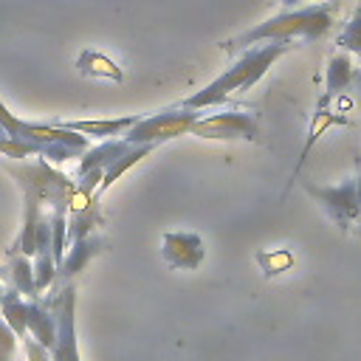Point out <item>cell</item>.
<instances>
[{
    "instance_id": "1",
    "label": "cell",
    "mask_w": 361,
    "mask_h": 361,
    "mask_svg": "<svg viewBox=\"0 0 361 361\" xmlns=\"http://www.w3.org/2000/svg\"><path fill=\"white\" fill-rule=\"evenodd\" d=\"M282 51H285L282 42H276V45H262V48H257V51H248L234 68H228V71L220 73L212 85H206L200 93H195L192 99H186L183 107H209V104L223 102V99H226L228 93H234V90H245L248 85H254V82L271 68V62H274Z\"/></svg>"
},
{
    "instance_id": "2",
    "label": "cell",
    "mask_w": 361,
    "mask_h": 361,
    "mask_svg": "<svg viewBox=\"0 0 361 361\" xmlns=\"http://www.w3.org/2000/svg\"><path fill=\"white\" fill-rule=\"evenodd\" d=\"M330 28V8L327 6H316V8H299V11H288V14H279L245 34H240L237 39L226 42L223 48H237V45H245V42H257V39H288V37H319Z\"/></svg>"
},
{
    "instance_id": "3",
    "label": "cell",
    "mask_w": 361,
    "mask_h": 361,
    "mask_svg": "<svg viewBox=\"0 0 361 361\" xmlns=\"http://www.w3.org/2000/svg\"><path fill=\"white\" fill-rule=\"evenodd\" d=\"M51 361H79L73 330V288H65L62 299L56 302V338L51 344Z\"/></svg>"
},
{
    "instance_id": "4",
    "label": "cell",
    "mask_w": 361,
    "mask_h": 361,
    "mask_svg": "<svg viewBox=\"0 0 361 361\" xmlns=\"http://www.w3.org/2000/svg\"><path fill=\"white\" fill-rule=\"evenodd\" d=\"M192 133H197L203 138H254L257 124L251 116L226 113V116H212L206 121L192 124Z\"/></svg>"
},
{
    "instance_id": "5",
    "label": "cell",
    "mask_w": 361,
    "mask_h": 361,
    "mask_svg": "<svg viewBox=\"0 0 361 361\" xmlns=\"http://www.w3.org/2000/svg\"><path fill=\"white\" fill-rule=\"evenodd\" d=\"M195 118L189 113L175 116V113H164L158 118H138V130L130 133L127 141H161V138H172L180 135L183 130H192Z\"/></svg>"
},
{
    "instance_id": "6",
    "label": "cell",
    "mask_w": 361,
    "mask_h": 361,
    "mask_svg": "<svg viewBox=\"0 0 361 361\" xmlns=\"http://www.w3.org/2000/svg\"><path fill=\"white\" fill-rule=\"evenodd\" d=\"M25 330H31V333H34V341L48 350V347L54 344V338H56V316H51L42 305L28 302V310H25Z\"/></svg>"
},
{
    "instance_id": "7",
    "label": "cell",
    "mask_w": 361,
    "mask_h": 361,
    "mask_svg": "<svg viewBox=\"0 0 361 361\" xmlns=\"http://www.w3.org/2000/svg\"><path fill=\"white\" fill-rule=\"evenodd\" d=\"M307 192L322 197L336 212V217L358 214V200H355V189L353 186H341V189H313V186H307Z\"/></svg>"
},
{
    "instance_id": "8",
    "label": "cell",
    "mask_w": 361,
    "mask_h": 361,
    "mask_svg": "<svg viewBox=\"0 0 361 361\" xmlns=\"http://www.w3.org/2000/svg\"><path fill=\"white\" fill-rule=\"evenodd\" d=\"M0 310H3L6 322L11 324V333L14 336H25V310H28V305L20 299L17 290H8V293L0 296Z\"/></svg>"
},
{
    "instance_id": "9",
    "label": "cell",
    "mask_w": 361,
    "mask_h": 361,
    "mask_svg": "<svg viewBox=\"0 0 361 361\" xmlns=\"http://www.w3.org/2000/svg\"><path fill=\"white\" fill-rule=\"evenodd\" d=\"M138 124V116H127V118H113V121H68V130H79V133H90V135H116L124 127Z\"/></svg>"
},
{
    "instance_id": "10",
    "label": "cell",
    "mask_w": 361,
    "mask_h": 361,
    "mask_svg": "<svg viewBox=\"0 0 361 361\" xmlns=\"http://www.w3.org/2000/svg\"><path fill=\"white\" fill-rule=\"evenodd\" d=\"M347 82H350V62H347V56H333L330 68H327V90L336 93Z\"/></svg>"
},
{
    "instance_id": "11",
    "label": "cell",
    "mask_w": 361,
    "mask_h": 361,
    "mask_svg": "<svg viewBox=\"0 0 361 361\" xmlns=\"http://www.w3.org/2000/svg\"><path fill=\"white\" fill-rule=\"evenodd\" d=\"M14 282H17V293H37V288H34V274H31V265L23 259V257H17L14 259Z\"/></svg>"
},
{
    "instance_id": "12",
    "label": "cell",
    "mask_w": 361,
    "mask_h": 361,
    "mask_svg": "<svg viewBox=\"0 0 361 361\" xmlns=\"http://www.w3.org/2000/svg\"><path fill=\"white\" fill-rule=\"evenodd\" d=\"M82 59H87V62H93V65H96V68L85 71V73H104V76H110V79H121V71H118L110 59H104V56H99V54H85Z\"/></svg>"
},
{
    "instance_id": "13",
    "label": "cell",
    "mask_w": 361,
    "mask_h": 361,
    "mask_svg": "<svg viewBox=\"0 0 361 361\" xmlns=\"http://www.w3.org/2000/svg\"><path fill=\"white\" fill-rule=\"evenodd\" d=\"M11 355H14V333L0 319V361H11Z\"/></svg>"
},
{
    "instance_id": "14",
    "label": "cell",
    "mask_w": 361,
    "mask_h": 361,
    "mask_svg": "<svg viewBox=\"0 0 361 361\" xmlns=\"http://www.w3.org/2000/svg\"><path fill=\"white\" fill-rule=\"evenodd\" d=\"M279 3H282V6H288V8H293V6H299L302 0H279Z\"/></svg>"
},
{
    "instance_id": "15",
    "label": "cell",
    "mask_w": 361,
    "mask_h": 361,
    "mask_svg": "<svg viewBox=\"0 0 361 361\" xmlns=\"http://www.w3.org/2000/svg\"><path fill=\"white\" fill-rule=\"evenodd\" d=\"M355 200H358V209H361V183H358V197Z\"/></svg>"
}]
</instances>
